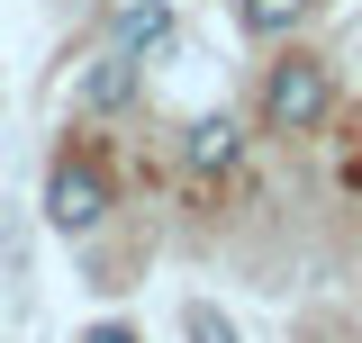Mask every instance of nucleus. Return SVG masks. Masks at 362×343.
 Returning <instances> with one entry per match:
<instances>
[{
	"instance_id": "nucleus-1",
	"label": "nucleus",
	"mask_w": 362,
	"mask_h": 343,
	"mask_svg": "<svg viewBox=\"0 0 362 343\" xmlns=\"http://www.w3.org/2000/svg\"><path fill=\"white\" fill-rule=\"evenodd\" d=\"M326 109H335V64H326V54H281L263 73V127L272 136L326 127Z\"/></svg>"
},
{
	"instance_id": "nucleus-2",
	"label": "nucleus",
	"mask_w": 362,
	"mask_h": 343,
	"mask_svg": "<svg viewBox=\"0 0 362 343\" xmlns=\"http://www.w3.org/2000/svg\"><path fill=\"white\" fill-rule=\"evenodd\" d=\"M100 217H109V172H90L82 154H64L45 172V226L54 235H90Z\"/></svg>"
},
{
	"instance_id": "nucleus-3",
	"label": "nucleus",
	"mask_w": 362,
	"mask_h": 343,
	"mask_svg": "<svg viewBox=\"0 0 362 343\" xmlns=\"http://www.w3.org/2000/svg\"><path fill=\"white\" fill-rule=\"evenodd\" d=\"M181 163H190V181H226V172L245 163V118L235 109H209L199 127L181 136Z\"/></svg>"
},
{
	"instance_id": "nucleus-4",
	"label": "nucleus",
	"mask_w": 362,
	"mask_h": 343,
	"mask_svg": "<svg viewBox=\"0 0 362 343\" xmlns=\"http://www.w3.org/2000/svg\"><path fill=\"white\" fill-rule=\"evenodd\" d=\"M109 45H127L136 64H163V54L181 45V18L163 9V0H127V9H118V28H109Z\"/></svg>"
},
{
	"instance_id": "nucleus-5",
	"label": "nucleus",
	"mask_w": 362,
	"mask_h": 343,
	"mask_svg": "<svg viewBox=\"0 0 362 343\" xmlns=\"http://www.w3.org/2000/svg\"><path fill=\"white\" fill-rule=\"evenodd\" d=\"M136 90H145V64H136L127 45H109V54L82 73V109L90 118H118V109H136Z\"/></svg>"
},
{
	"instance_id": "nucleus-6",
	"label": "nucleus",
	"mask_w": 362,
	"mask_h": 343,
	"mask_svg": "<svg viewBox=\"0 0 362 343\" xmlns=\"http://www.w3.org/2000/svg\"><path fill=\"white\" fill-rule=\"evenodd\" d=\"M235 18H245V37H290L317 18V0H235Z\"/></svg>"
},
{
	"instance_id": "nucleus-7",
	"label": "nucleus",
	"mask_w": 362,
	"mask_h": 343,
	"mask_svg": "<svg viewBox=\"0 0 362 343\" xmlns=\"http://www.w3.org/2000/svg\"><path fill=\"white\" fill-rule=\"evenodd\" d=\"M181 335H190V343H245V335H235V316H226L218 299H190V307H181Z\"/></svg>"
},
{
	"instance_id": "nucleus-8",
	"label": "nucleus",
	"mask_w": 362,
	"mask_h": 343,
	"mask_svg": "<svg viewBox=\"0 0 362 343\" xmlns=\"http://www.w3.org/2000/svg\"><path fill=\"white\" fill-rule=\"evenodd\" d=\"M82 343H136V325H90Z\"/></svg>"
}]
</instances>
